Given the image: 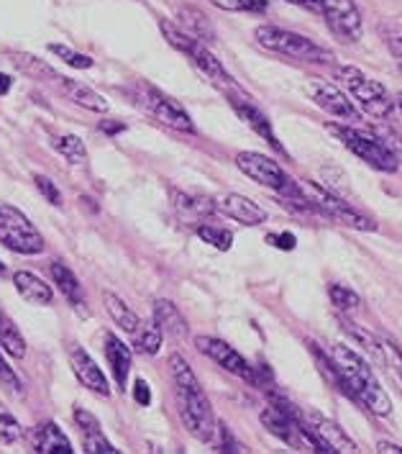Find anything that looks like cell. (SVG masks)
I'll use <instances>...</instances> for the list:
<instances>
[{"instance_id":"1","label":"cell","mask_w":402,"mask_h":454,"mask_svg":"<svg viewBox=\"0 0 402 454\" xmlns=\"http://www.w3.org/2000/svg\"><path fill=\"white\" fill-rule=\"evenodd\" d=\"M169 372L174 380V393H177V411L182 419V427L197 439V442H213L218 421H215L213 406L203 390L200 380L195 378L192 367L185 357L172 355L169 357Z\"/></svg>"},{"instance_id":"2","label":"cell","mask_w":402,"mask_h":454,"mask_svg":"<svg viewBox=\"0 0 402 454\" xmlns=\"http://www.w3.org/2000/svg\"><path fill=\"white\" fill-rule=\"evenodd\" d=\"M331 359L354 401H359L367 411H372L375 416H382V419L392 413V401L384 393L375 370L359 357L354 349H349L344 344H333Z\"/></svg>"},{"instance_id":"3","label":"cell","mask_w":402,"mask_h":454,"mask_svg":"<svg viewBox=\"0 0 402 454\" xmlns=\"http://www.w3.org/2000/svg\"><path fill=\"white\" fill-rule=\"evenodd\" d=\"M254 36H257V44L261 49L277 51L284 57H292V59H303V62H313V65H331L336 59L331 49L321 47L313 39L303 36V34H295L290 28L264 24L254 31Z\"/></svg>"},{"instance_id":"4","label":"cell","mask_w":402,"mask_h":454,"mask_svg":"<svg viewBox=\"0 0 402 454\" xmlns=\"http://www.w3.org/2000/svg\"><path fill=\"white\" fill-rule=\"evenodd\" d=\"M331 131L338 137V142H344V146L349 152H354L359 160H364L369 168L379 169V172H398L400 168V160L384 146L377 134L361 131L354 126H344V123H333Z\"/></svg>"},{"instance_id":"5","label":"cell","mask_w":402,"mask_h":454,"mask_svg":"<svg viewBox=\"0 0 402 454\" xmlns=\"http://www.w3.org/2000/svg\"><path fill=\"white\" fill-rule=\"evenodd\" d=\"M0 244L16 254H42L44 237L31 223V218L21 214L11 203H0Z\"/></svg>"},{"instance_id":"6","label":"cell","mask_w":402,"mask_h":454,"mask_svg":"<svg viewBox=\"0 0 402 454\" xmlns=\"http://www.w3.org/2000/svg\"><path fill=\"white\" fill-rule=\"evenodd\" d=\"M338 77L344 80V85L349 88V93L354 96V100L361 106V111L372 119H384L392 114L395 100L390 98V93L384 90V85L372 80L369 74L359 70V67H341Z\"/></svg>"},{"instance_id":"7","label":"cell","mask_w":402,"mask_h":454,"mask_svg":"<svg viewBox=\"0 0 402 454\" xmlns=\"http://www.w3.org/2000/svg\"><path fill=\"white\" fill-rule=\"evenodd\" d=\"M300 185H303V191H305L315 211H321L323 215L338 221L341 226H349V229H356V231H377V223L369 215L361 214L359 208H354L352 203H346L344 198L333 195L326 188H318L313 183H300Z\"/></svg>"},{"instance_id":"8","label":"cell","mask_w":402,"mask_h":454,"mask_svg":"<svg viewBox=\"0 0 402 454\" xmlns=\"http://www.w3.org/2000/svg\"><path fill=\"white\" fill-rule=\"evenodd\" d=\"M134 98H136V103L142 106L143 111L149 116H154L159 123H165V126L174 129V131H182V134H195V123L188 116V111L177 100L165 96L162 90L142 82V85H136Z\"/></svg>"},{"instance_id":"9","label":"cell","mask_w":402,"mask_h":454,"mask_svg":"<svg viewBox=\"0 0 402 454\" xmlns=\"http://www.w3.org/2000/svg\"><path fill=\"white\" fill-rule=\"evenodd\" d=\"M236 168L246 175V177H251L254 183H259L264 188H269V191L274 192H287L292 191L298 183L284 172L272 157H267V154H259V152H238L236 154Z\"/></svg>"},{"instance_id":"10","label":"cell","mask_w":402,"mask_h":454,"mask_svg":"<svg viewBox=\"0 0 402 454\" xmlns=\"http://www.w3.org/2000/svg\"><path fill=\"white\" fill-rule=\"evenodd\" d=\"M318 13H323L326 24L341 42L354 44L364 34L361 11L354 0H318Z\"/></svg>"},{"instance_id":"11","label":"cell","mask_w":402,"mask_h":454,"mask_svg":"<svg viewBox=\"0 0 402 454\" xmlns=\"http://www.w3.org/2000/svg\"><path fill=\"white\" fill-rule=\"evenodd\" d=\"M195 347H197L200 355L213 359L215 364L223 367L226 372L236 375V378L246 380V383H254V367L241 357L228 341L215 339V336H197V339H195Z\"/></svg>"},{"instance_id":"12","label":"cell","mask_w":402,"mask_h":454,"mask_svg":"<svg viewBox=\"0 0 402 454\" xmlns=\"http://www.w3.org/2000/svg\"><path fill=\"white\" fill-rule=\"evenodd\" d=\"M308 96L315 100L318 108H323L326 114H331L336 119L356 121L359 111L354 108V103L346 98V93L341 88H336L329 80H310L308 82Z\"/></svg>"},{"instance_id":"13","label":"cell","mask_w":402,"mask_h":454,"mask_svg":"<svg viewBox=\"0 0 402 454\" xmlns=\"http://www.w3.org/2000/svg\"><path fill=\"white\" fill-rule=\"evenodd\" d=\"M308 429L313 431V436H315V442H318V447H321V452H329V454H354L359 452L354 444V439L346 434V431L341 429L336 421L331 419H323V416H308Z\"/></svg>"},{"instance_id":"14","label":"cell","mask_w":402,"mask_h":454,"mask_svg":"<svg viewBox=\"0 0 402 454\" xmlns=\"http://www.w3.org/2000/svg\"><path fill=\"white\" fill-rule=\"evenodd\" d=\"M215 203H218V211L220 214H226L228 218L244 223V226H259V223L267 221V211L261 208L259 203H254L251 198H246V195L228 192V195L218 198Z\"/></svg>"},{"instance_id":"15","label":"cell","mask_w":402,"mask_h":454,"mask_svg":"<svg viewBox=\"0 0 402 454\" xmlns=\"http://www.w3.org/2000/svg\"><path fill=\"white\" fill-rule=\"evenodd\" d=\"M72 362V370H74V375H77V380L85 385L88 390H93L97 395H103V398H108L111 395V385H108V378L103 375V370L97 367V362H95L85 349H80V347H74L70 355Z\"/></svg>"},{"instance_id":"16","label":"cell","mask_w":402,"mask_h":454,"mask_svg":"<svg viewBox=\"0 0 402 454\" xmlns=\"http://www.w3.org/2000/svg\"><path fill=\"white\" fill-rule=\"evenodd\" d=\"M185 57H189V62H192L197 70L203 72L208 80H213L218 88H226V90H234V88H236L234 77L226 72V67L220 65V59H218L213 51L205 47L203 42H195V44H192V49H189Z\"/></svg>"},{"instance_id":"17","label":"cell","mask_w":402,"mask_h":454,"mask_svg":"<svg viewBox=\"0 0 402 454\" xmlns=\"http://www.w3.org/2000/svg\"><path fill=\"white\" fill-rule=\"evenodd\" d=\"M228 100H231L234 111H236L238 116H241V121H246V123H249V126H251V129L259 134L264 142L269 144V146H274L277 152H284L282 144L277 142V137H274V131H272V123H269V119L261 114L254 103H249L246 98H238V96H228Z\"/></svg>"},{"instance_id":"18","label":"cell","mask_w":402,"mask_h":454,"mask_svg":"<svg viewBox=\"0 0 402 454\" xmlns=\"http://www.w3.org/2000/svg\"><path fill=\"white\" fill-rule=\"evenodd\" d=\"M51 280H54V286L62 290V295L70 301L74 311L80 313V316H90V309H88V303H85V290H82L80 280L74 278V272H72L67 264H51Z\"/></svg>"},{"instance_id":"19","label":"cell","mask_w":402,"mask_h":454,"mask_svg":"<svg viewBox=\"0 0 402 454\" xmlns=\"http://www.w3.org/2000/svg\"><path fill=\"white\" fill-rule=\"evenodd\" d=\"M31 444H34V452L39 454H70L72 442L67 439V434L59 429L54 421H47V424H39L34 434H31Z\"/></svg>"},{"instance_id":"20","label":"cell","mask_w":402,"mask_h":454,"mask_svg":"<svg viewBox=\"0 0 402 454\" xmlns=\"http://www.w3.org/2000/svg\"><path fill=\"white\" fill-rule=\"evenodd\" d=\"M105 357L111 364V372L116 378L119 390H126L128 383V372H131V349L120 341L116 334H105Z\"/></svg>"},{"instance_id":"21","label":"cell","mask_w":402,"mask_h":454,"mask_svg":"<svg viewBox=\"0 0 402 454\" xmlns=\"http://www.w3.org/2000/svg\"><path fill=\"white\" fill-rule=\"evenodd\" d=\"M13 286H16L19 295L24 298L26 303H34V306H49L51 298H54L51 287L42 278H36L34 272H26V270H19L13 275Z\"/></svg>"},{"instance_id":"22","label":"cell","mask_w":402,"mask_h":454,"mask_svg":"<svg viewBox=\"0 0 402 454\" xmlns=\"http://www.w3.org/2000/svg\"><path fill=\"white\" fill-rule=\"evenodd\" d=\"M154 321L162 326V332L174 339H185L188 336V321L182 318V313L177 311V306L172 301H157L154 303Z\"/></svg>"},{"instance_id":"23","label":"cell","mask_w":402,"mask_h":454,"mask_svg":"<svg viewBox=\"0 0 402 454\" xmlns=\"http://www.w3.org/2000/svg\"><path fill=\"white\" fill-rule=\"evenodd\" d=\"M341 326H344V332L356 339L361 347H364V352L369 355V357L375 359L377 364H387V349H384V341L377 339V336L372 334V332H367V329H361V326H356L354 321H349V318H341Z\"/></svg>"},{"instance_id":"24","label":"cell","mask_w":402,"mask_h":454,"mask_svg":"<svg viewBox=\"0 0 402 454\" xmlns=\"http://www.w3.org/2000/svg\"><path fill=\"white\" fill-rule=\"evenodd\" d=\"M62 88L70 96V100H74L80 108H88L93 114H105L108 111V100L100 93H95L93 88H88L82 82H74V80H62Z\"/></svg>"},{"instance_id":"25","label":"cell","mask_w":402,"mask_h":454,"mask_svg":"<svg viewBox=\"0 0 402 454\" xmlns=\"http://www.w3.org/2000/svg\"><path fill=\"white\" fill-rule=\"evenodd\" d=\"M105 309H108V313H111L113 324L120 326L126 334H131V336L139 334V329H142V318L131 311V309L120 301L116 293H105Z\"/></svg>"},{"instance_id":"26","label":"cell","mask_w":402,"mask_h":454,"mask_svg":"<svg viewBox=\"0 0 402 454\" xmlns=\"http://www.w3.org/2000/svg\"><path fill=\"white\" fill-rule=\"evenodd\" d=\"M174 208L188 218H205L218 211V203L205 195H188V192H174Z\"/></svg>"},{"instance_id":"27","label":"cell","mask_w":402,"mask_h":454,"mask_svg":"<svg viewBox=\"0 0 402 454\" xmlns=\"http://www.w3.org/2000/svg\"><path fill=\"white\" fill-rule=\"evenodd\" d=\"M180 24L189 36H195L200 42H213L215 39V31L208 21V16L197 8H180Z\"/></svg>"},{"instance_id":"28","label":"cell","mask_w":402,"mask_h":454,"mask_svg":"<svg viewBox=\"0 0 402 454\" xmlns=\"http://www.w3.org/2000/svg\"><path fill=\"white\" fill-rule=\"evenodd\" d=\"M0 347H3V352H8L11 357H26L24 336H21V332L13 326V321H11L3 311H0Z\"/></svg>"},{"instance_id":"29","label":"cell","mask_w":402,"mask_h":454,"mask_svg":"<svg viewBox=\"0 0 402 454\" xmlns=\"http://www.w3.org/2000/svg\"><path fill=\"white\" fill-rule=\"evenodd\" d=\"M162 336H165V332H162V326H159L157 321L142 324L139 334L134 336V347H136V352L154 357V355L162 349Z\"/></svg>"},{"instance_id":"30","label":"cell","mask_w":402,"mask_h":454,"mask_svg":"<svg viewBox=\"0 0 402 454\" xmlns=\"http://www.w3.org/2000/svg\"><path fill=\"white\" fill-rule=\"evenodd\" d=\"M57 152L70 162V165H85L88 162V149H85V144L80 137H74V134H65V137H59L57 142Z\"/></svg>"},{"instance_id":"31","label":"cell","mask_w":402,"mask_h":454,"mask_svg":"<svg viewBox=\"0 0 402 454\" xmlns=\"http://www.w3.org/2000/svg\"><path fill=\"white\" fill-rule=\"evenodd\" d=\"M197 237L205 241V244L215 247V249H220V252H228L231 244H234V234L228 229L213 226V223H200L197 226Z\"/></svg>"},{"instance_id":"32","label":"cell","mask_w":402,"mask_h":454,"mask_svg":"<svg viewBox=\"0 0 402 454\" xmlns=\"http://www.w3.org/2000/svg\"><path fill=\"white\" fill-rule=\"evenodd\" d=\"M329 295H331V303L338 311H354L356 306L361 303L354 290L349 286H341V283H331L329 286Z\"/></svg>"},{"instance_id":"33","label":"cell","mask_w":402,"mask_h":454,"mask_svg":"<svg viewBox=\"0 0 402 454\" xmlns=\"http://www.w3.org/2000/svg\"><path fill=\"white\" fill-rule=\"evenodd\" d=\"M49 51L57 54L62 62H67L74 70H90V67H93V59H90L88 54H80V51L65 47V44H49Z\"/></svg>"},{"instance_id":"34","label":"cell","mask_w":402,"mask_h":454,"mask_svg":"<svg viewBox=\"0 0 402 454\" xmlns=\"http://www.w3.org/2000/svg\"><path fill=\"white\" fill-rule=\"evenodd\" d=\"M211 3L231 13H264L267 11V0H211Z\"/></svg>"},{"instance_id":"35","label":"cell","mask_w":402,"mask_h":454,"mask_svg":"<svg viewBox=\"0 0 402 454\" xmlns=\"http://www.w3.org/2000/svg\"><path fill=\"white\" fill-rule=\"evenodd\" d=\"M19 439H21V427H19V421L13 419V413H11L8 408L0 403V442L13 444V442H19Z\"/></svg>"},{"instance_id":"36","label":"cell","mask_w":402,"mask_h":454,"mask_svg":"<svg viewBox=\"0 0 402 454\" xmlns=\"http://www.w3.org/2000/svg\"><path fill=\"white\" fill-rule=\"evenodd\" d=\"M82 447L88 454H116L119 450L103 436V431H93V434H85L82 439Z\"/></svg>"},{"instance_id":"37","label":"cell","mask_w":402,"mask_h":454,"mask_svg":"<svg viewBox=\"0 0 402 454\" xmlns=\"http://www.w3.org/2000/svg\"><path fill=\"white\" fill-rule=\"evenodd\" d=\"M0 385H3V387H8L13 395H21V393H24V385H21V380H19V375L13 372V367L5 362L3 355H0Z\"/></svg>"},{"instance_id":"38","label":"cell","mask_w":402,"mask_h":454,"mask_svg":"<svg viewBox=\"0 0 402 454\" xmlns=\"http://www.w3.org/2000/svg\"><path fill=\"white\" fill-rule=\"evenodd\" d=\"M215 436H218V452H246V450H244V444H241V442H236V436L231 434V429H228V427L218 424Z\"/></svg>"},{"instance_id":"39","label":"cell","mask_w":402,"mask_h":454,"mask_svg":"<svg viewBox=\"0 0 402 454\" xmlns=\"http://www.w3.org/2000/svg\"><path fill=\"white\" fill-rule=\"evenodd\" d=\"M34 183H36L39 192L47 198L51 206H62V192H59V188L49 180L47 175H34Z\"/></svg>"},{"instance_id":"40","label":"cell","mask_w":402,"mask_h":454,"mask_svg":"<svg viewBox=\"0 0 402 454\" xmlns=\"http://www.w3.org/2000/svg\"><path fill=\"white\" fill-rule=\"evenodd\" d=\"M375 134H377L379 139L384 142V146L398 157V160H402V137L400 134H395L392 129H384V126H377L375 129Z\"/></svg>"},{"instance_id":"41","label":"cell","mask_w":402,"mask_h":454,"mask_svg":"<svg viewBox=\"0 0 402 454\" xmlns=\"http://www.w3.org/2000/svg\"><path fill=\"white\" fill-rule=\"evenodd\" d=\"M74 424L82 429V434H93V431H100V421L95 419L90 411H85V408H77V411H74Z\"/></svg>"},{"instance_id":"42","label":"cell","mask_w":402,"mask_h":454,"mask_svg":"<svg viewBox=\"0 0 402 454\" xmlns=\"http://www.w3.org/2000/svg\"><path fill=\"white\" fill-rule=\"evenodd\" d=\"M384 39H387V47L390 51L398 57L402 62V26H392V28H387L384 31Z\"/></svg>"},{"instance_id":"43","label":"cell","mask_w":402,"mask_h":454,"mask_svg":"<svg viewBox=\"0 0 402 454\" xmlns=\"http://www.w3.org/2000/svg\"><path fill=\"white\" fill-rule=\"evenodd\" d=\"M384 349H387V364L398 370V375H400L402 380V349L392 339H384Z\"/></svg>"},{"instance_id":"44","label":"cell","mask_w":402,"mask_h":454,"mask_svg":"<svg viewBox=\"0 0 402 454\" xmlns=\"http://www.w3.org/2000/svg\"><path fill=\"white\" fill-rule=\"evenodd\" d=\"M267 241H269L274 249H284V252L295 249V244H298V239H295L292 234H267Z\"/></svg>"},{"instance_id":"45","label":"cell","mask_w":402,"mask_h":454,"mask_svg":"<svg viewBox=\"0 0 402 454\" xmlns=\"http://www.w3.org/2000/svg\"><path fill=\"white\" fill-rule=\"evenodd\" d=\"M134 401L139 403V406H149L151 403V390H149V385H146V380H136L134 383Z\"/></svg>"},{"instance_id":"46","label":"cell","mask_w":402,"mask_h":454,"mask_svg":"<svg viewBox=\"0 0 402 454\" xmlns=\"http://www.w3.org/2000/svg\"><path fill=\"white\" fill-rule=\"evenodd\" d=\"M377 452L379 454H402V447L392 444V442H379Z\"/></svg>"},{"instance_id":"47","label":"cell","mask_w":402,"mask_h":454,"mask_svg":"<svg viewBox=\"0 0 402 454\" xmlns=\"http://www.w3.org/2000/svg\"><path fill=\"white\" fill-rule=\"evenodd\" d=\"M123 129H126V126H123V123H116V121H103V123H100V131H105V134H119Z\"/></svg>"},{"instance_id":"48","label":"cell","mask_w":402,"mask_h":454,"mask_svg":"<svg viewBox=\"0 0 402 454\" xmlns=\"http://www.w3.org/2000/svg\"><path fill=\"white\" fill-rule=\"evenodd\" d=\"M11 90V77H5L3 72H0V96H5Z\"/></svg>"},{"instance_id":"49","label":"cell","mask_w":402,"mask_h":454,"mask_svg":"<svg viewBox=\"0 0 402 454\" xmlns=\"http://www.w3.org/2000/svg\"><path fill=\"white\" fill-rule=\"evenodd\" d=\"M398 106H400V111H402V96H398Z\"/></svg>"},{"instance_id":"50","label":"cell","mask_w":402,"mask_h":454,"mask_svg":"<svg viewBox=\"0 0 402 454\" xmlns=\"http://www.w3.org/2000/svg\"><path fill=\"white\" fill-rule=\"evenodd\" d=\"M3 272H5V267H3V262H0V275H3Z\"/></svg>"},{"instance_id":"51","label":"cell","mask_w":402,"mask_h":454,"mask_svg":"<svg viewBox=\"0 0 402 454\" xmlns=\"http://www.w3.org/2000/svg\"><path fill=\"white\" fill-rule=\"evenodd\" d=\"M400 65H402V62H400Z\"/></svg>"}]
</instances>
